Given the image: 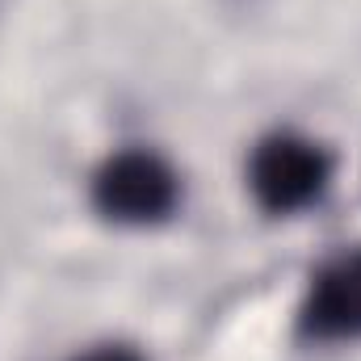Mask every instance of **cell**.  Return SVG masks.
I'll use <instances>...</instances> for the list:
<instances>
[{"label":"cell","mask_w":361,"mask_h":361,"mask_svg":"<svg viewBox=\"0 0 361 361\" xmlns=\"http://www.w3.org/2000/svg\"><path fill=\"white\" fill-rule=\"evenodd\" d=\"M302 332L311 336H361V248L328 261L315 273L302 302Z\"/></svg>","instance_id":"obj_3"},{"label":"cell","mask_w":361,"mask_h":361,"mask_svg":"<svg viewBox=\"0 0 361 361\" xmlns=\"http://www.w3.org/2000/svg\"><path fill=\"white\" fill-rule=\"evenodd\" d=\"M332 177V156L302 135H269L252 152V193L269 214H290L311 206Z\"/></svg>","instance_id":"obj_1"},{"label":"cell","mask_w":361,"mask_h":361,"mask_svg":"<svg viewBox=\"0 0 361 361\" xmlns=\"http://www.w3.org/2000/svg\"><path fill=\"white\" fill-rule=\"evenodd\" d=\"M76 361H143L130 345H101V349H92V353H85V357Z\"/></svg>","instance_id":"obj_4"},{"label":"cell","mask_w":361,"mask_h":361,"mask_svg":"<svg viewBox=\"0 0 361 361\" xmlns=\"http://www.w3.org/2000/svg\"><path fill=\"white\" fill-rule=\"evenodd\" d=\"M177 173L156 152H118L92 177V202L118 223H160L177 206Z\"/></svg>","instance_id":"obj_2"}]
</instances>
